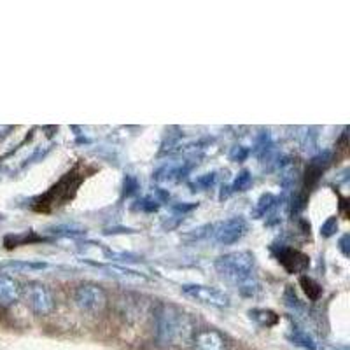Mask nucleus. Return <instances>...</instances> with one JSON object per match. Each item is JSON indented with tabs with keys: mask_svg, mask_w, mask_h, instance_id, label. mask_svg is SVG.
I'll list each match as a JSON object with an SVG mask.
<instances>
[{
	"mask_svg": "<svg viewBox=\"0 0 350 350\" xmlns=\"http://www.w3.org/2000/svg\"><path fill=\"white\" fill-rule=\"evenodd\" d=\"M193 324L189 317L175 310L174 306H165L158 319L159 340L165 343H186L193 338Z\"/></svg>",
	"mask_w": 350,
	"mask_h": 350,
	"instance_id": "f257e3e1",
	"label": "nucleus"
},
{
	"mask_svg": "<svg viewBox=\"0 0 350 350\" xmlns=\"http://www.w3.org/2000/svg\"><path fill=\"white\" fill-rule=\"evenodd\" d=\"M84 180V174L79 172V167H76L74 170H70L68 174H65L58 184L49 189L48 193L44 196H40L37 200V205H36V211L39 212H49L56 207H62L68 200L74 198L76 195L77 187L81 186V183Z\"/></svg>",
	"mask_w": 350,
	"mask_h": 350,
	"instance_id": "f03ea898",
	"label": "nucleus"
},
{
	"mask_svg": "<svg viewBox=\"0 0 350 350\" xmlns=\"http://www.w3.org/2000/svg\"><path fill=\"white\" fill-rule=\"evenodd\" d=\"M215 267H217L219 273L223 277L243 287L247 282L252 280L254 258L249 252H235V254H228L219 259Z\"/></svg>",
	"mask_w": 350,
	"mask_h": 350,
	"instance_id": "7ed1b4c3",
	"label": "nucleus"
},
{
	"mask_svg": "<svg viewBox=\"0 0 350 350\" xmlns=\"http://www.w3.org/2000/svg\"><path fill=\"white\" fill-rule=\"evenodd\" d=\"M76 303L84 312H100L105 306L104 291L95 286H83L76 293Z\"/></svg>",
	"mask_w": 350,
	"mask_h": 350,
	"instance_id": "20e7f679",
	"label": "nucleus"
},
{
	"mask_svg": "<svg viewBox=\"0 0 350 350\" xmlns=\"http://www.w3.org/2000/svg\"><path fill=\"white\" fill-rule=\"evenodd\" d=\"M184 293L191 298L198 299L202 303H207V305L214 306H228L230 305V299L224 293L214 289V287H205V286H186L184 287Z\"/></svg>",
	"mask_w": 350,
	"mask_h": 350,
	"instance_id": "39448f33",
	"label": "nucleus"
},
{
	"mask_svg": "<svg viewBox=\"0 0 350 350\" xmlns=\"http://www.w3.org/2000/svg\"><path fill=\"white\" fill-rule=\"evenodd\" d=\"M279 261L289 273H301L310 267V258L296 249H280Z\"/></svg>",
	"mask_w": 350,
	"mask_h": 350,
	"instance_id": "423d86ee",
	"label": "nucleus"
},
{
	"mask_svg": "<svg viewBox=\"0 0 350 350\" xmlns=\"http://www.w3.org/2000/svg\"><path fill=\"white\" fill-rule=\"evenodd\" d=\"M245 231H247V224L243 219L240 217L230 219V221L221 224L219 230L215 231V240H217L219 243H233L239 239H242Z\"/></svg>",
	"mask_w": 350,
	"mask_h": 350,
	"instance_id": "0eeeda50",
	"label": "nucleus"
},
{
	"mask_svg": "<svg viewBox=\"0 0 350 350\" xmlns=\"http://www.w3.org/2000/svg\"><path fill=\"white\" fill-rule=\"evenodd\" d=\"M195 350H226V345L217 331L207 329L195 336Z\"/></svg>",
	"mask_w": 350,
	"mask_h": 350,
	"instance_id": "6e6552de",
	"label": "nucleus"
},
{
	"mask_svg": "<svg viewBox=\"0 0 350 350\" xmlns=\"http://www.w3.org/2000/svg\"><path fill=\"white\" fill-rule=\"evenodd\" d=\"M28 301H30L33 310L39 312V314H48L53 308L51 296L42 286H36L28 291Z\"/></svg>",
	"mask_w": 350,
	"mask_h": 350,
	"instance_id": "1a4fd4ad",
	"label": "nucleus"
},
{
	"mask_svg": "<svg viewBox=\"0 0 350 350\" xmlns=\"http://www.w3.org/2000/svg\"><path fill=\"white\" fill-rule=\"evenodd\" d=\"M20 296V287L11 277L0 275V306H9Z\"/></svg>",
	"mask_w": 350,
	"mask_h": 350,
	"instance_id": "9d476101",
	"label": "nucleus"
},
{
	"mask_svg": "<svg viewBox=\"0 0 350 350\" xmlns=\"http://www.w3.org/2000/svg\"><path fill=\"white\" fill-rule=\"evenodd\" d=\"M299 284H301L303 291H305L306 296L310 299H317L319 296H321V286H319L317 282H314L310 277H301V279H299Z\"/></svg>",
	"mask_w": 350,
	"mask_h": 350,
	"instance_id": "9b49d317",
	"label": "nucleus"
},
{
	"mask_svg": "<svg viewBox=\"0 0 350 350\" xmlns=\"http://www.w3.org/2000/svg\"><path fill=\"white\" fill-rule=\"evenodd\" d=\"M251 317H254L256 321H259L262 326H273V324H271L268 319H271V321H279V317H277V315L270 310H254V312H251Z\"/></svg>",
	"mask_w": 350,
	"mask_h": 350,
	"instance_id": "f8f14e48",
	"label": "nucleus"
}]
</instances>
